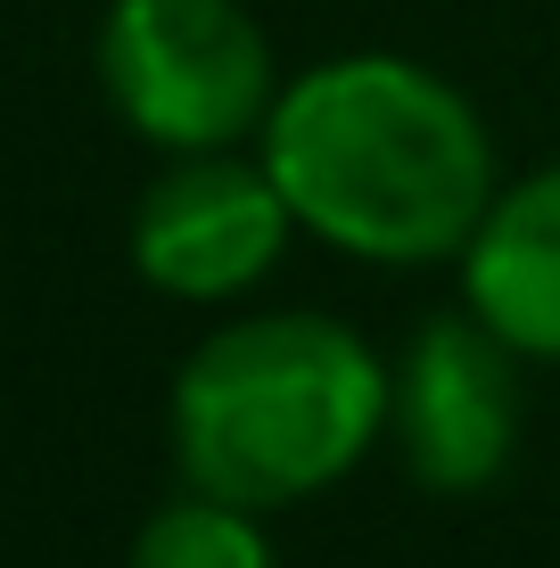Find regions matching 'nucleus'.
<instances>
[{"label":"nucleus","mask_w":560,"mask_h":568,"mask_svg":"<svg viewBox=\"0 0 560 568\" xmlns=\"http://www.w3.org/2000/svg\"><path fill=\"white\" fill-rule=\"evenodd\" d=\"M264 165L314 240L371 264L461 256L495 206V141L478 108L388 50L305 67L264 115Z\"/></svg>","instance_id":"obj_1"},{"label":"nucleus","mask_w":560,"mask_h":568,"mask_svg":"<svg viewBox=\"0 0 560 568\" xmlns=\"http://www.w3.org/2000/svg\"><path fill=\"white\" fill-rule=\"evenodd\" d=\"M388 363L330 313L231 322L173 379V462L247 511L338 486L388 428Z\"/></svg>","instance_id":"obj_2"},{"label":"nucleus","mask_w":560,"mask_h":568,"mask_svg":"<svg viewBox=\"0 0 560 568\" xmlns=\"http://www.w3.org/2000/svg\"><path fill=\"white\" fill-rule=\"evenodd\" d=\"M115 115L165 156L231 149L273 115V42L240 0H115L100 26Z\"/></svg>","instance_id":"obj_3"},{"label":"nucleus","mask_w":560,"mask_h":568,"mask_svg":"<svg viewBox=\"0 0 560 568\" xmlns=\"http://www.w3.org/2000/svg\"><path fill=\"white\" fill-rule=\"evenodd\" d=\"M288 231H297V214H288L264 156L247 165L231 149H190L149 182L141 214H132V264L149 288L206 305L264 281L281 264Z\"/></svg>","instance_id":"obj_4"},{"label":"nucleus","mask_w":560,"mask_h":568,"mask_svg":"<svg viewBox=\"0 0 560 568\" xmlns=\"http://www.w3.org/2000/svg\"><path fill=\"white\" fill-rule=\"evenodd\" d=\"M388 420L420 486L478 495L487 478H503L519 445V346H503L478 313L420 322V338L396 363Z\"/></svg>","instance_id":"obj_5"},{"label":"nucleus","mask_w":560,"mask_h":568,"mask_svg":"<svg viewBox=\"0 0 560 568\" xmlns=\"http://www.w3.org/2000/svg\"><path fill=\"white\" fill-rule=\"evenodd\" d=\"M461 297L503 346L560 363V165L495 190L461 247Z\"/></svg>","instance_id":"obj_6"},{"label":"nucleus","mask_w":560,"mask_h":568,"mask_svg":"<svg viewBox=\"0 0 560 568\" xmlns=\"http://www.w3.org/2000/svg\"><path fill=\"white\" fill-rule=\"evenodd\" d=\"M132 568H273V544L247 503H223L206 486H190L182 503H165L132 544Z\"/></svg>","instance_id":"obj_7"}]
</instances>
